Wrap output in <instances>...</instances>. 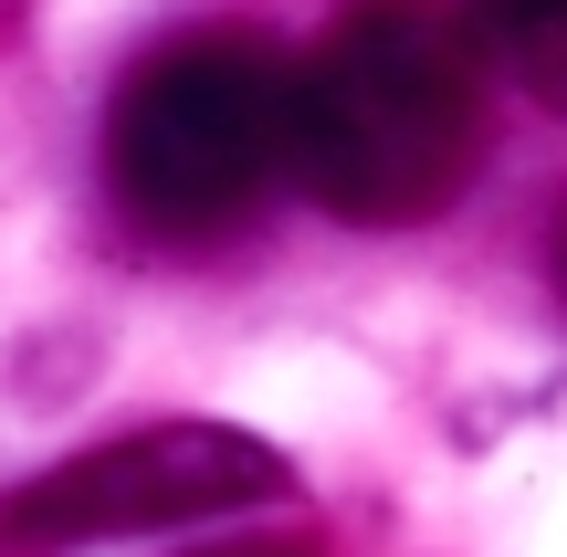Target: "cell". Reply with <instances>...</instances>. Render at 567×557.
Returning a JSON list of instances; mask_svg holds the SVG:
<instances>
[{
    "instance_id": "cell-1",
    "label": "cell",
    "mask_w": 567,
    "mask_h": 557,
    "mask_svg": "<svg viewBox=\"0 0 567 557\" xmlns=\"http://www.w3.org/2000/svg\"><path fill=\"white\" fill-rule=\"evenodd\" d=\"M484 158V32L442 0H358L295 74V179L358 231L442 221Z\"/></svg>"
},
{
    "instance_id": "cell-2",
    "label": "cell",
    "mask_w": 567,
    "mask_h": 557,
    "mask_svg": "<svg viewBox=\"0 0 567 557\" xmlns=\"http://www.w3.org/2000/svg\"><path fill=\"white\" fill-rule=\"evenodd\" d=\"M295 74L264 32L210 21L126 63L105 105V189L158 243H221L295 168Z\"/></svg>"
},
{
    "instance_id": "cell-3",
    "label": "cell",
    "mask_w": 567,
    "mask_h": 557,
    "mask_svg": "<svg viewBox=\"0 0 567 557\" xmlns=\"http://www.w3.org/2000/svg\"><path fill=\"white\" fill-rule=\"evenodd\" d=\"M284 495V453L231 421H158V432L95 442V453L53 463L11 495L0 537L11 557H53V547H95V537H168V526H210L243 505Z\"/></svg>"
},
{
    "instance_id": "cell-4",
    "label": "cell",
    "mask_w": 567,
    "mask_h": 557,
    "mask_svg": "<svg viewBox=\"0 0 567 557\" xmlns=\"http://www.w3.org/2000/svg\"><path fill=\"white\" fill-rule=\"evenodd\" d=\"M473 32L505 84H526L536 105L567 116V0H473Z\"/></svg>"
},
{
    "instance_id": "cell-5",
    "label": "cell",
    "mask_w": 567,
    "mask_h": 557,
    "mask_svg": "<svg viewBox=\"0 0 567 557\" xmlns=\"http://www.w3.org/2000/svg\"><path fill=\"white\" fill-rule=\"evenodd\" d=\"M189 557H326L305 526H264V537H221V547H189Z\"/></svg>"
}]
</instances>
